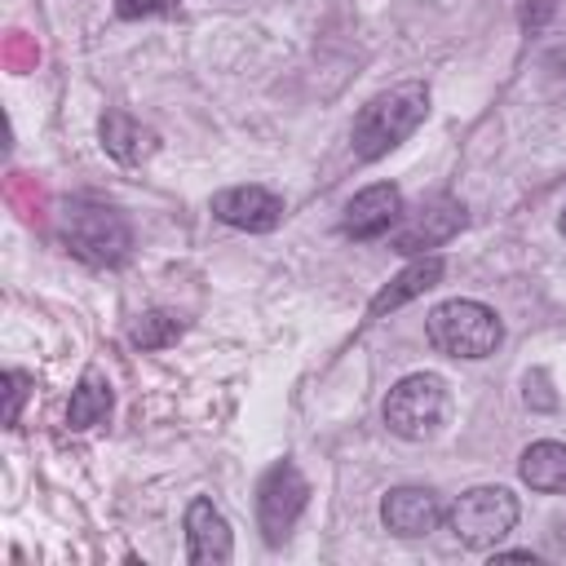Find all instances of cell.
<instances>
[{"label":"cell","mask_w":566,"mask_h":566,"mask_svg":"<svg viewBox=\"0 0 566 566\" xmlns=\"http://www.w3.org/2000/svg\"><path fill=\"white\" fill-rule=\"evenodd\" d=\"M429 115V88L420 80H402V84H389L380 88L354 119L349 128V142H354V155L358 159H380L389 155L394 146H402Z\"/></svg>","instance_id":"6da1fadb"},{"label":"cell","mask_w":566,"mask_h":566,"mask_svg":"<svg viewBox=\"0 0 566 566\" xmlns=\"http://www.w3.org/2000/svg\"><path fill=\"white\" fill-rule=\"evenodd\" d=\"M424 332H429V345L447 358H491L504 340V323L491 305L482 301H442L429 310L424 318Z\"/></svg>","instance_id":"7a4b0ae2"},{"label":"cell","mask_w":566,"mask_h":566,"mask_svg":"<svg viewBox=\"0 0 566 566\" xmlns=\"http://www.w3.org/2000/svg\"><path fill=\"white\" fill-rule=\"evenodd\" d=\"M57 230H62L66 252L80 256V261H88V265H119V261L128 256V248H133L128 221H124L115 208L88 203V199L66 203Z\"/></svg>","instance_id":"3957f363"},{"label":"cell","mask_w":566,"mask_h":566,"mask_svg":"<svg viewBox=\"0 0 566 566\" xmlns=\"http://www.w3.org/2000/svg\"><path fill=\"white\" fill-rule=\"evenodd\" d=\"M517 495L509 486H473L447 509V526L464 548H495L517 526Z\"/></svg>","instance_id":"277c9868"},{"label":"cell","mask_w":566,"mask_h":566,"mask_svg":"<svg viewBox=\"0 0 566 566\" xmlns=\"http://www.w3.org/2000/svg\"><path fill=\"white\" fill-rule=\"evenodd\" d=\"M442 411H447V389H442V376L433 371L402 376L385 398V424L407 442L433 438V429L442 424Z\"/></svg>","instance_id":"5b68a950"},{"label":"cell","mask_w":566,"mask_h":566,"mask_svg":"<svg viewBox=\"0 0 566 566\" xmlns=\"http://www.w3.org/2000/svg\"><path fill=\"white\" fill-rule=\"evenodd\" d=\"M310 500V482L301 478V469L292 460H279L265 469L261 486H256V522L265 531V544H283L287 531L296 526L301 509Z\"/></svg>","instance_id":"8992f818"},{"label":"cell","mask_w":566,"mask_h":566,"mask_svg":"<svg viewBox=\"0 0 566 566\" xmlns=\"http://www.w3.org/2000/svg\"><path fill=\"white\" fill-rule=\"evenodd\" d=\"M212 217L234 226V230L265 234L283 221V199L265 186H226V190L212 195Z\"/></svg>","instance_id":"52a82bcc"},{"label":"cell","mask_w":566,"mask_h":566,"mask_svg":"<svg viewBox=\"0 0 566 566\" xmlns=\"http://www.w3.org/2000/svg\"><path fill=\"white\" fill-rule=\"evenodd\" d=\"M460 226H464V203H455V199H433V203H424L416 217L402 221V230L394 234V252H402V256H424V252L442 248Z\"/></svg>","instance_id":"ba28073f"},{"label":"cell","mask_w":566,"mask_h":566,"mask_svg":"<svg viewBox=\"0 0 566 566\" xmlns=\"http://www.w3.org/2000/svg\"><path fill=\"white\" fill-rule=\"evenodd\" d=\"M186 553H190L195 566H221L234 553L230 522L208 495H195L186 504Z\"/></svg>","instance_id":"9c48e42d"},{"label":"cell","mask_w":566,"mask_h":566,"mask_svg":"<svg viewBox=\"0 0 566 566\" xmlns=\"http://www.w3.org/2000/svg\"><path fill=\"white\" fill-rule=\"evenodd\" d=\"M442 504L429 486H394L385 500H380V522L385 531H394L398 539H420L429 531H438L442 522Z\"/></svg>","instance_id":"30bf717a"},{"label":"cell","mask_w":566,"mask_h":566,"mask_svg":"<svg viewBox=\"0 0 566 566\" xmlns=\"http://www.w3.org/2000/svg\"><path fill=\"white\" fill-rule=\"evenodd\" d=\"M398 217H402V190H398L394 181H376V186L358 190V195L345 203L340 230H345L349 239H376V234H385Z\"/></svg>","instance_id":"8fae6325"},{"label":"cell","mask_w":566,"mask_h":566,"mask_svg":"<svg viewBox=\"0 0 566 566\" xmlns=\"http://www.w3.org/2000/svg\"><path fill=\"white\" fill-rule=\"evenodd\" d=\"M102 146L119 164H146L159 150V133L146 128L142 119H133L128 111H106L102 115Z\"/></svg>","instance_id":"7c38bea8"},{"label":"cell","mask_w":566,"mask_h":566,"mask_svg":"<svg viewBox=\"0 0 566 566\" xmlns=\"http://www.w3.org/2000/svg\"><path fill=\"white\" fill-rule=\"evenodd\" d=\"M438 279H442V256H416L389 287H380L376 296H371V314H389V310H398V305H407L411 296H424L429 287H438Z\"/></svg>","instance_id":"4fadbf2b"},{"label":"cell","mask_w":566,"mask_h":566,"mask_svg":"<svg viewBox=\"0 0 566 566\" xmlns=\"http://www.w3.org/2000/svg\"><path fill=\"white\" fill-rule=\"evenodd\" d=\"M522 482L531 491H566V442H531L522 451V464H517Z\"/></svg>","instance_id":"5bb4252c"},{"label":"cell","mask_w":566,"mask_h":566,"mask_svg":"<svg viewBox=\"0 0 566 566\" xmlns=\"http://www.w3.org/2000/svg\"><path fill=\"white\" fill-rule=\"evenodd\" d=\"M115 407V394H111V380L102 371H84L80 385L71 389V402H66V424L71 429H93L111 416Z\"/></svg>","instance_id":"9a60e30c"},{"label":"cell","mask_w":566,"mask_h":566,"mask_svg":"<svg viewBox=\"0 0 566 566\" xmlns=\"http://www.w3.org/2000/svg\"><path fill=\"white\" fill-rule=\"evenodd\" d=\"M186 332V323L177 318V314H168V310H150V314H142L137 323H133V345L137 349H164V345H172L177 336Z\"/></svg>","instance_id":"2e32d148"},{"label":"cell","mask_w":566,"mask_h":566,"mask_svg":"<svg viewBox=\"0 0 566 566\" xmlns=\"http://www.w3.org/2000/svg\"><path fill=\"white\" fill-rule=\"evenodd\" d=\"M4 385H9V407H4V424H18V411H22V398H27V376L22 371H9L4 376Z\"/></svg>","instance_id":"e0dca14e"},{"label":"cell","mask_w":566,"mask_h":566,"mask_svg":"<svg viewBox=\"0 0 566 566\" xmlns=\"http://www.w3.org/2000/svg\"><path fill=\"white\" fill-rule=\"evenodd\" d=\"M526 402H535V407H544V411H548V407H557V398L548 394L544 371H531V376H526Z\"/></svg>","instance_id":"ac0fdd59"},{"label":"cell","mask_w":566,"mask_h":566,"mask_svg":"<svg viewBox=\"0 0 566 566\" xmlns=\"http://www.w3.org/2000/svg\"><path fill=\"white\" fill-rule=\"evenodd\" d=\"M115 9H119V18H137V13H159L164 0H119Z\"/></svg>","instance_id":"d6986e66"},{"label":"cell","mask_w":566,"mask_h":566,"mask_svg":"<svg viewBox=\"0 0 566 566\" xmlns=\"http://www.w3.org/2000/svg\"><path fill=\"white\" fill-rule=\"evenodd\" d=\"M562 526H566V522H562ZM557 539H562V548H566V531H557Z\"/></svg>","instance_id":"ffe728a7"},{"label":"cell","mask_w":566,"mask_h":566,"mask_svg":"<svg viewBox=\"0 0 566 566\" xmlns=\"http://www.w3.org/2000/svg\"><path fill=\"white\" fill-rule=\"evenodd\" d=\"M557 226H562V234H566V212H562V221H557Z\"/></svg>","instance_id":"44dd1931"}]
</instances>
